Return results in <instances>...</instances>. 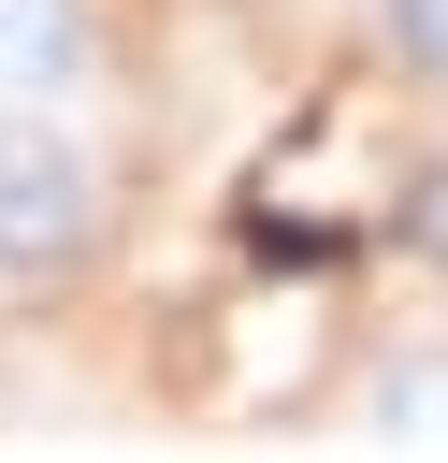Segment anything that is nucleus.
<instances>
[{"label":"nucleus","instance_id":"f257e3e1","mask_svg":"<svg viewBox=\"0 0 448 463\" xmlns=\"http://www.w3.org/2000/svg\"><path fill=\"white\" fill-rule=\"evenodd\" d=\"M116 217V174L87 145L72 101H0V289H43L101 246Z\"/></svg>","mask_w":448,"mask_h":463},{"label":"nucleus","instance_id":"f03ea898","mask_svg":"<svg viewBox=\"0 0 448 463\" xmlns=\"http://www.w3.org/2000/svg\"><path fill=\"white\" fill-rule=\"evenodd\" d=\"M116 58L101 0H0V101H87Z\"/></svg>","mask_w":448,"mask_h":463},{"label":"nucleus","instance_id":"7ed1b4c3","mask_svg":"<svg viewBox=\"0 0 448 463\" xmlns=\"http://www.w3.org/2000/svg\"><path fill=\"white\" fill-rule=\"evenodd\" d=\"M361 434H419V449H448V347H419V362H390V376H361V405H347Z\"/></svg>","mask_w":448,"mask_h":463},{"label":"nucleus","instance_id":"20e7f679","mask_svg":"<svg viewBox=\"0 0 448 463\" xmlns=\"http://www.w3.org/2000/svg\"><path fill=\"white\" fill-rule=\"evenodd\" d=\"M376 58L448 101V0H376Z\"/></svg>","mask_w":448,"mask_h":463},{"label":"nucleus","instance_id":"39448f33","mask_svg":"<svg viewBox=\"0 0 448 463\" xmlns=\"http://www.w3.org/2000/svg\"><path fill=\"white\" fill-rule=\"evenodd\" d=\"M390 232H405V246L448 275V159H419V188H405V217H390Z\"/></svg>","mask_w":448,"mask_h":463}]
</instances>
